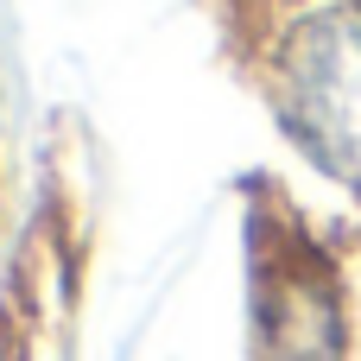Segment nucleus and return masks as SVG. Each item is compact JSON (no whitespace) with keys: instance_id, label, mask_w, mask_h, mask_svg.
<instances>
[{"instance_id":"f257e3e1","label":"nucleus","mask_w":361,"mask_h":361,"mask_svg":"<svg viewBox=\"0 0 361 361\" xmlns=\"http://www.w3.org/2000/svg\"><path fill=\"white\" fill-rule=\"evenodd\" d=\"M286 140L336 184L361 190V0L305 13L273 51Z\"/></svg>"}]
</instances>
